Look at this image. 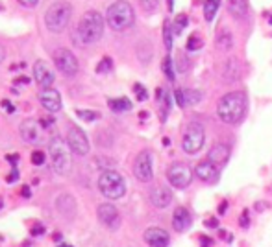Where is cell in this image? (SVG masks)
I'll return each mask as SVG.
<instances>
[{
    "instance_id": "obj_8",
    "label": "cell",
    "mask_w": 272,
    "mask_h": 247,
    "mask_svg": "<svg viewBox=\"0 0 272 247\" xmlns=\"http://www.w3.org/2000/svg\"><path fill=\"white\" fill-rule=\"evenodd\" d=\"M167 179L174 188H187L193 181V172L187 164L174 163L170 164L169 172H167Z\"/></svg>"
},
{
    "instance_id": "obj_10",
    "label": "cell",
    "mask_w": 272,
    "mask_h": 247,
    "mask_svg": "<svg viewBox=\"0 0 272 247\" xmlns=\"http://www.w3.org/2000/svg\"><path fill=\"white\" fill-rule=\"evenodd\" d=\"M54 63L58 66V70L63 72L65 76H74L78 74V59L76 55L67 48H58L54 52Z\"/></svg>"
},
{
    "instance_id": "obj_5",
    "label": "cell",
    "mask_w": 272,
    "mask_h": 247,
    "mask_svg": "<svg viewBox=\"0 0 272 247\" xmlns=\"http://www.w3.org/2000/svg\"><path fill=\"white\" fill-rule=\"evenodd\" d=\"M71 17H73V6L67 0H58L45 13V24L50 31L60 33L69 26Z\"/></svg>"
},
{
    "instance_id": "obj_4",
    "label": "cell",
    "mask_w": 272,
    "mask_h": 247,
    "mask_svg": "<svg viewBox=\"0 0 272 247\" xmlns=\"http://www.w3.org/2000/svg\"><path fill=\"white\" fill-rule=\"evenodd\" d=\"M71 146L61 137H54L49 144V153L52 159V166L60 175H69L73 172V159H71Z\"/></svg>"
},
{
    "instance_id": "obj_44",
    "label": "cell",
    "mask_w": 272,
    "mask_h": 247,
    "mask_svg": "<svg viewBox=\"0 0 272 247\" xmlns=\"http://www.w3.org/2000/svg\"><path fill=\"white\" fill-rule=\"evenodd\" d=\"M13 181H17V172H13V174L8 175V183H13Z\"/></svg>"
},
{
    "instance_id": "obj_32",
    "label": "cell",
    "mask_w": 272,
    "mask_h": 247,
    "mask_svg": "<svg viewBox=\"0 0 272 247\" xmlns=\"http://www.w3.org/2000/svg\"><path fill=\"white\" fill-rule=\"evenodd\" d=\"M139 4L145 13H154L159 6V0H139Z\"/></svg>"
},
{
    "instance_id": "obj_24",
    "label": "cell",
    "mask_w": 272,
    "mask_h": 247,
    "mask_svg": "<svg viewBox=\"0 0 272 247\" xmlns=\"http://www.w3.org/2000/svg\"><path fill=\"white\" fill-rule=\"evenodd\" d=\"M218 50H230L233 46V37H231L230 30H220L217 37Z\"/></svg>"
},
{
    "instance_id": "obj_23",
    "label": "cell",
    "mask_w": 272,
    "mask_h": 247,
    "mask_svg": "<svg viewBox=\"0 0 272 247\" xmlns=\"http://www.w3.org/2000/svg\"><path fill=\"white\" fill-rule=\"evenodd\" d=\"M228 11L233 17H244L248 11V0H228Z\"/></svg>"
},
{
    "instance_id": "obj_7",
    "label": "cell",
    "mask_w": 272,
    "mask_h": 247,
    "mask_svg": "<svg viewBox=\"0 0 272 247\" xmlns=\"http://www.w3.org/2000/svg\"><path fill=\"white\" fill-rule=\"evenodd\" d=\"M204 142H206V131H204V127L200 126V124H191V126L187 127L185 135H183L181 148H183L185 153L194 155V153H198V151L204 148Z\"/></svg>"
},
{
    "instance_id": "obj_20",
    "label": "cell",
    "mask_w": 272,
    "mask_h": 247,
    "mask_svg": "<svg viewBox=\"0 0 272 247\" xmlns=\"http://www.w3.org/2000/svg\"><path fill=\"white\" fill-rule=\"evenodd\" d=\"M228 159H230V148L226 144H215L207 153V161H211L218 168H222L228 163Z\"/></svg>"
},
{
    "instance_id": "obj_47",
    "label": "cell",
    "mask_w": 272,
    "mask_h": 247,
    "mask_svg": "<svg viewBox=\"0 0 272 247\" xmlns=\"http://www.w3.org/2000/svg\"><path fill=\"white\" fill-rule=\"evenodd\" d=\"M169 9H170V11L174 9V0H169Z\"/></svg>"
},
{
    "instance_id": "obj_3",
    "label": "cell",
    "mask_w": 272,
    "mask_h": 247,
    "mask_svg": "<svg viewBox=\"0 0 272 247\" xmlns=\"http://www.w3.org/2000/svg\"><path fill=\"white\" fill-rule=\"evenodd\" d=\"M133 20H135V11H133L132 4L126 0H117L106 11V22L111 30H128L133 24Z\"/></svg>"
},
{
    "instance_id": "obj_16",
    "label": "cell",
    "mask_w": 272,
    "mask_h": 247,
    "mask_svg": "<svg viewBox=\"0 0 272 247\" xmlns=\"http://www.w3.org/2000/svg\"><path fill=\"white\" fill-rule=\"evenodd\" d=\"M39 100H41V105L49 113H58L61 109V94L56 89L49 87V89H43L39 92Z\"/></svg>"
},
{
    "instance_id": "obj_39",
    "label": "cell",
    "mask_w": 272,
    "mask_h": 247,
    "mask_svg": "<svg viewBox=\"0 0 272 247\" xmlns=\"http://www.w3.org/2000/svg\"><path fill=\"white\" fill-rule=\"evenodd\" d=\"M2 107L6 109L8 113H13V111H15V105H13V103H10L8 100H4V102H2Z\"/></svg>"
},
{
    "instance_id": "obj_25",
    "label": "cell",
    "mask_w": 272,
    "mask_h": 247,
    "mask_svg": "<svg viewBox=\"0 0 272 247\" xmlns=\"http://www.w3.org/2000/svg\"><path fill=\"white\" fill-rule=\"evenodd\" d=\"M109 109L115 111V113H122V111H130L132 109V102L128 98H115V100H109Z\"/></svg>"
},
{
    "instance_id": "obj_33",
    "label": "cell",
    "mask_w": 272,
    "mask_h": 247,
    "mask_svg": "<svg viewBox=\"0 0 272 247\" xmlns=\"http://www.w3.org/2000/svg\"><path fill=\"white\" fill-rule=\"evenodd\" d=\"M163 72H165V76L172 81L174 79V66H172V59H170L169 55L165 57V61H163Z\"/></svg>"
},
{
    "instance_id": "obj_22",
    "label": "cell",
    "mask_w": 272,
    "mask_h": 247,
    "mask_svg": "<svg viewBox=\"0 0 272 247\" xmlns=\"http://www.w3.org/2000/svg\"><path fill=\"white\" fill-rule=\"evenodd\" d=\"M224 78L228 79V81H237V79L241 78V65H239V61H237L235 57L228 59V63H226Z\"/></svg>"
},
{
    "instance_id": "obj_43",
    "label": "cell",
    "mask_w": 272,
    "mask_h": 247,
    "mask_svg": "<svg viewBox=\"0 0 272 247\" xmlns=\"http://www.w3.org/2000/svg\"><path fill=\"white\" fill-rule=\"evenodd\" d=\"M4 59H6V50H4V46L0 44V63H2Z\"/></svg>"
},
{
    "instance_id": "obj_35",
    "label": "cell",
    "mask_w": 272,
    "mask_h": 247,
    "mask_svg": "<svg viewBox=\"0 0 272 247\" xmlns=\"http://www.w3.org/2000/svg\"><path fill=\"white\" fill-rule=\"evenodd\" d=\"M32 164H36V166H43L45 164V153L41 150H36L32 153Z\"/></svg>"
},
{
    "instance_id": "obj_41",
    "label": "cell",
    "mask_w": 272,
    "mask_h": 247,
    "mask_svg": "<svg viewBox=\"0 0 272 247\" xmlns=\"http://www.w3.org/2000/svg\"><path fill=\"white\" fill-rule=\"evenodd\" d=\"M241 225H242V227H248V211H244V212H242Z\"/></svg>"
},
{
    "instance_id": "obj_21",
    "label": "cell",
    "mask_w": 272,
    "mask_h": 247,
    "mask_svg": "<svg viewBox=\"0 0 272 247\" xmlns=\"http://www.w3.org/2000/svg\"><path fill=\"white\" fill-rule=\"evenodd\" d=\"M150 201H152V205L157 207V209H165V207H169L170 201H172V192H170L169 188L157 187L152 190Z\"/></svg>"
},
{
    "instance_id": "obj_36",
    "label": "cell",
    "mask_w": 272,
    "mask_h": 247,
    "mask_svg": "<svg viewBox=\"0 0 272 247\" xmlns=\"http://www.w3.org/2000/svg\"><path fill=\"white\" fill-rule=\"evenodd\" d=\"M187 68H189V59L185 55H181L180 61H178V70H180V72H185Z\"/></svg>"
},
{
    "instance_id": "obj_13",
    "label": "cell",
    "mask_w": 272,
    "mask_h": 247,
    "mask_svg": "<svg viewBox=\"0 0 272 247\" xmlns=\"http://www.w3.org/2000/svg\"><path fill=\"white\" fill-rule=\"evenodd\" d=\"M97 216L106 227H109V229H117V227H119V222H121V216H119L117 207L111 205V203H102V205H98Z\"/></svg>"
},
{
    "instance_id": "obj_34",
    "label": "cell",
    "mask_w": 272,
    "mask_h": 247,
    "mask_svg": "<svg viewBox=\"0 0 272 247\" xmlns=\"http://www.w3.org/2000/svg\"><path fill=\"white\" fill-rule=\"evenodd\" d=\"M133 92H135V96H137V100H139V102H145L146 98H148V92H146V89L141 83L133 85Z\"/></svg>"
},
{
    "instance_id": "obj_31",
    "label": "cell",
    "mask_w": 272,
    "mask_h": 247,
    "mask_svg": "<svg viewBox=\"0 0 272 247\" xmlns=\"http://www.w3.org/2000/svg\"><path fill=\"white\" fill-rule=\"evenodd\" d=\"M111 68H113V61H111V57H104V59L97 65V72L108 74V72H111Z\"/></svg>"
},
{
    "instance_id": "obj_48",
    "label": "cell",
    "mask_w": 272,
    "mask_h": 247,
    "mask_svg": "<svg viewBox=\"0 0 272 247\" xmlns=\"http://www.w3.org/2000/svg\"><path fill=\"white\" fill-rule=\"evenodd\" d=\"M60 247H73V246H60Z\"/></svg>"
},
{
    "instance_id": "obj_46",
    "label": "cell",
    "mask_w": 272,
    "mask_h": 247,
    "mask_svg": "<svg viewBox=\"0 0 272 247\" xmlns=\"http://www.w3.org/2000/svg\"><path fill=\"white\" fill-rule=\"evenodd\" d=\"M23 196H25V198H30V188L28 187L23 188Z\"/></svg>"
},
{
    "instance_id": "obj_49",
    "label": "cell",
    "mask_w": 272,
    "mask_h": 247,
    "mask_svg": "<svg viewBox=\"0 0 272 247\" xmlns=\"http://www.w3.org/2000/svg\"><path fill=\"white\" fill-rule=\"evenodd\" d=\"M0 9H2V6H0Z\"/></svg>"
},
{
    "instance_id": "obj_18",
    "label": "cell",
    "mask_w": 272,
    "mask_h": 247,
    "mask_svg": "<svg viewBox=\"0 0 272 247\" xmlns=\"http://www.w3.org/2000/svg\"><path fill=\"white\" fill-rule=\"evenodd\" d=\"M145 242L150 247H167L169 246V235L167 231L159 227H150L145 231Z\"/></svg>"
},
{
    "instance_id": "obj_6",
    "label": "cell",
    "mask_w": 272,
    "mask_h": 247,
    "mask_svg": "<svg viewBox=\"0 0 272 247\" xmlns=\"http://www.w3.org/2000/svg\"><path fill=\"white\" fill-rule=\"evenodd\" d=\"M98 190L104 198L108 199H121L126 194V183L119 172L115 170H106L98 177Z\"/></svg>"
},
{
    "instance_id": "obj_40",
    "label": "cell",
    "mask_w": 272,
    "mask_h": 247,
    "mask_svg": "<svg viewBox=\"0 0 272 247\" xmlns=\"http://www.w3.org/2000/svg\"><path fill=\"white\" fill-rule=\"evenodd\" d=\"M200 242H202V247H209L211 246V240H209V238H207V236H200Z\"/></svg>"
},
{
    "instance_id": "obj_17",
    "label": "cell",
    "mask_w": 272,
    "mask_h": 247,
    "mask_svg": "<svg viewBox=\"0 0 272 247\" xmlns=\"http://www.w3.org/2000/svg\"><path fill=\"white\" fill-rule=\"evenodd\" d=\"M174 98H176V103H178L181 109H185V107H191V105L200 103L202 92L194 91V89H178V91L174 92Z\"/></svg>"
},
{
    "instance_id": "obj_14",
    "label": "cell",
    "mask_w": 272,
    "mask_h": 247,
    "mask_svg": "<svg viewBox=\"0 0 272 247\" xmlns=\"http://www.w3.org/2000/svg\"><path fill=\"white\" fill-rule=\"evenodd\" d=\"M194 174L198 177L200 181L204 183H217L218 181V175H220V168L215 166L211 161H200L194 168Z\"/></svg>"
},
{
    "instance_id": "obj_2",
    "label": "cell",
    "mask_w": 272,
    "mask_h": 247,
    "mask_svg": "<svg viewBox=\"0 0 272 247\" xmlns=\"http://www.w3.org/2000/svg\"><path fill=\"white\" fill-rule=\"evenodd\" d=\"M104 24H106V18L100 15L98 11L91 9L82 17L78 24V39L82 44H93L98 42L104 35Z\"/></svg>"
},
{
    "instance_id": "obj_9",
    "label": "cell",
    "mask_w": 272,
    "mask_h": 247,
    "mask_svg": "<svg viewBox=\"0 0 272 247\" xmlns=\"http://www.w3.org/2000/svg\"><path fill=\"white\" fill-rule=\"evenodd\" d=\"M67 144L71 146L73 153L84 157L89 153V140H87V135H85L78 126H69L67 129Z\"/></svg>"
},
{
    "instance_id": "obj_26",
    "label": "cell",
    "mask_w": 272,
    "mask_h": 247,
    "mask_svg": "<svg viewBox=\"0 0 272 247\" xmlns=\"http://www.w3.org/2000/svg\"><path fill=\"white\" fill-rule=\"evenodd\" d=\"M218 6H220V0H206L204 4V17H206L207 22H211L215 15L218 11Z\"/></svg>"
},
{
    "instance_id": "obj_30",
    "label": "cell",
    "mask_w": 272,
    "mask_h": 247,
    "mask_svg": "<svg viewBox=\"0 0 272 247\" xmlns=\"http://www.w3.org/2000/svg\"><path fill=\"white\" fill-rule=\"evenodd\" d=\"M189 24V18H187V15H183V13H181V15H178V17H176V20H174V33H181V31L185 30V26Z\"/></svg>"
},
{
    "instance_id": "obj_38",
    "label": "cell",
    "mask_w": 272,
    "mask_h": 247,
    "mask_svg": "<svg viewBox=\"0 0 272 247\" xmlns=\"http://www.w3.org/2000/svg\"><path fill=\"white\" fill-rule=\"evenodd\" d=\"M206 227H209V229H217L218 220H215V218H209V220H206Z\"/></svg>"
},
{
    "instance_id": "obj_11",
    "label": "cell",
    "mask_w": 272,
    "mask_h": 247,
    "mask_svg": "<svg viewBox=\"0 0 272 247\" xmlns=\"http://www.w3.org/2000/svg\"><path fill=\"white\" fill-rule=\"evenodd\" d=\"M133 174L139 179L141 183H148L154 177V168H152V153L150 151H141L135 164H133Z\"/></svg>"
},
{
    "instance_id": "obj_1",
    "label": "cell",
    "mask_w": 272,
    "mask_h": 247,
    "mask_svg": "<svg viewBox=\"0 0 272 247\" xmlns=\"http://www.w3.org/2000/svg\"><path fill=\"white\" fill-rule=\"evenodd\" d=\"M244 113H246V94L244 92H228L218 100L217 115L224 124L235 126L242 120Z\"/></svg>"
},
{
    "instance_id": "obj_28",
    "label": "cell",
    "mask_w": 272,
    "mask_h": 247,
    "mask_svg": "<svg viewBox=\"0 0 272 247\" xmlns=\"http://www.w3.org/2000/svg\"><path fill=\"white\" fill-rule=\"evenodd\" d=\"M202 37L198 35V33H193V35L187 39V50L189 52H194V50H200L202 48Z\"/></svg>"
},
{
    "instance_id": "obj_45",
    "label": "cell",
    "mask_w": 272,
    "mask_h": 247,
    "mask_svg": "<svg viewBox=\"0 0 272 247\" xmlns=\"http://www.w3.org/2000/svg\"><path fill=\"white\" fill-rule=\"evenodd\" d=\"M43 225H36V227H34V231H32V235H37V233H43Z\"/></svg>"
},
{
    "instance_id": "obj_42",
    "label": "cell",
    "mask_w": 272,
    "mask_h": 247,
    "mask_svg": "<svg viewBox=\"0 0 272 247\" xmlns=\"http://www.w3.org/2000/svg\"><path fill=\"white\" fill-rule=\"evenodd\" d=\"M226 211H228V203L224 201V203H220V207H218V212H220V214H224Z\"/></svg>"
},
{
    "instance_id": "obj_19",
    "label": "cell",
    "mask_w": 272,
    "mask_h": 247,
    "mask_svg": "<svg viewBox=\"0 0 272 247\" xmlns=\"http://www.w3.org/2000/svg\"><path fill=\"white\" fill-rule=\"evenodd\" d=\"M191 223H193V220H191V214H189L187 209L185 207H178L174 214H172V227H174L176 233L187 231L191 227Z\"/></svg>"
},
{
    "instance_id": "obj_12",
    "label": "cell",
    "mask_w": 272,
    "mask_h": 247,
    "mask_svg": "<svg viewBox=\"0 0 272 247\" xmlns=\"http://www.w3.org/2000/svg\"><path fill=\"white\" fill-rule=\"evenodd\" d=\"M41 135H43L41 120L28 118V120H25L21 124V137L28 144H39L41 142Z\"/></svg>"
},
{
    "instance_id": "obj_37",
    "label": "cell",
    "mask_w": 272,
    "mask_h": 247,
    "mask_svg": "<svg viewBox=\"0 0 272 247\" xmlns=\"http://www.w3.org/2000/svg\"><path fill=\"white\" fill-rule=\"evenodd\" d=\"M17 2L25 7H36L39 4V0H17Z\"/></svg>"
},
{
    "instance_id": "obj_15",
    "label": "cell",
    "mask_w": 272,
    "mask_h": 247,
    "mask_svg": "<svg viewBox=\"0 0 272 247\" xmlns=\"http://www.w3.org/2000/svg\"><path fill=\"white\" fill-rule=\"evenodd\" d=\"M34 78L39 83L41 89H49L54 85V72L50 70V66L45 61H36L34 65Z\"/></svg>"
},
{
    "instance_id": "obj_27",
    "label": "cell",
    "mask_w": 272,
    "mask_h": 247,
    "mask_svg": "<svg viewBox=\"0 0 272 247\" xmlns=\"http://www.w3.org/2000/svg\"><path fill=\"white\" fill-rule=\"evenodd\" d=\"M172 37H174V26H172L170 20H167L163 26V39H165V48H167V52L172 50Z\"/></svg>"
},
{
    "instance_id": "obj_29",
    "label": "cell",
    "mask_w": 272,
    "mask_h": 247,
    "mask_svg": "<svg viewBox=\"0 0 272 247\" xmlns=\"http://www.w3.org/2000/svg\"><path fill=\"white\" fill-rule=\"evenodd\" d=\"M76 115L82 118V120H87V122H93L97 120V118H100V113H97V111H89V109H78L76 111Z\"/></svg>"
}]
</instances>
